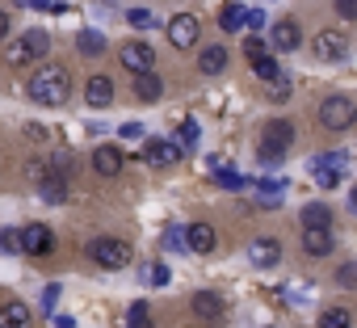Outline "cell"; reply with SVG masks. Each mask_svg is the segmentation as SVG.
<instances>
[{"label": "cell", "instance_id": "f546056e", "mask_svg": "<svg viewBox=\"0 0 357 328\" xmlns=\"http://www.w3.org/2000/svg\"><path fill=\"white\" fill-rule=\"evenodd\" d=\"M257 160H261V169H278V164L286 160V151H282V147H273V143H261Z\"/></svg>", "mask_w": 357, "mask_h": 328}, {"label": "cell", "instance_id": "603a6c76", "mask_svg": "<svg viewBox=\"0 0 357 328\" xmlns=\"http://www.w3.org/2000/svg\"><path fill=\"white\" fill-rule=\"evenodd\" d=\"M244 17H248V9H240V5H223V9H219V26H223L227 34L244 30Z\"/></svg>", "mask_w": 357, "mask_h": 328}, {"label": "cell", "instance_id": "7dc6e473", "mask_svg": "<svg viewBox=\"0 0 357 328\" xmlns=\"http://www.w3.org/2000/svg\"><path fill=\"white\" fill-rule=\"evenodd\" d=\"M26 5H30V9H55L51 0H26Z\"/></svg>", "mask_w": 357, "mask_h": 328}, {"label": "cell", "instance_id": "bcb514c9", "mask_svg": "<svg viewBox=\"0 0 357 328\" xmlns=\"http://www.w3.org/2000/svg\"><path fill=\"white\" fill-rule=\"evenodd\" d=\"M0 38H9V13L0 9Z\"/></svg>", "mask_w": 357, "mask_h": 328}, {"label": "cell", "instance_id": "5bb4252c", "mask_svg": "<svg viewBox=\"0 0 357 328\" xmlns=\"http://www.w3.org/2000/svg\"><path fill=\"white\" fill-rule=\"evenodd\" d=\"M84 101H89L93 110L114 105V80H109V76H93V80H89V89H84Z\"/></svg>", "mask_w": 357, "mask_h": 328}, {"label": "cell", "instance_id": "8fae6325", "mask_svg": "<svg viewBox=\"0 0 357 328\" xmlns=\"http://www.w3.org/2000/svg\"><path fill=\"white\" fill-rule=\"evenodd\" d=\"M93 169H97L101 177H118V173H122V151H118L114 143H101V147L93 151Z\"/></svg>", "mask_w": 357, "mask_h": 328}, {"label": "cell", "instance_id": "52a82bcc", "mask_svg": "<svg viewBox=\"0 0 357 328\" xmlns=\"http://www.w3.org/2000/svg\"><path fill=\"white\" fill-rule=\"evenodd\" d=\"M248 261H252L257 269H273V265L282 261V244H278L273 236H257V240L248 244Z\"/></svg>", "mask_w": 357, "mask_h": 328}, {"label": "cell", "instance_id": "ab89813d", "mask_svg": "<svg viewBox=\"0 0 357 328\" xmlns=\"http://www.w3.org/2000/svg\"><path fill=\"white\" fill-rule=\"evenodd\" d=\"M130 328H151L147 324V303H135L130 307Z\"/></svg>", "mask_w": 357, "mask_h": 328}, {"label": "cell", "instance_id": "e575fe53", "mask_svg": "<svg viewBox=\"0 0 357 328\" xmlns=\"http://www.w3.org/2000/svg\"><path fill=\"white\" fill-rule=\"evenodd\" d=\"M126 22H130L135 30H151V26H155V17H151L147 9H130V17H126Z\"/></svg>", "mask_w": 357, "mask_h": 328}, {"label": "cell", "instance_id": "ba28073f", "mask_svg": "<svg viewBox=\"0 0 357 328\" xmlns=\"http://www.w3.org/2000/svg\"><path fill=\"white\" fill-rule=\"evenodd\" d=\"M223 299H219V290H198L194 295V315L202 320V324H223Z\"/></svg>", "mask_w": 357, "mask_h": 328}, {"label": "cell", "instance_id": "2e32d148", "mask_svg": "<svg viewBox=\"0 0 357 328\" xmlns=\"http://www.w3.org/2000/svg\"><path fill=\"white\" fill-rule=\"evenodd\" d=\"M261 143H273V147H282V151H286V147L294 143V122H290V118H273V122L265 126Z\"/></svg>", "mask_w": 357, "mask_h": 328}, {"label": "cell", "instance_id": "8d00e7d4", "mask_svg": "<svg viewBox=\"0 0 357 328\" xmlns=\"http://www.w3.org/2000/svg\"><path fill=\"white\" fill-rule=\"evenodd\" d=\"M244 26H248V30H265V26H269V13H265V9H248Z\"/></svg>", "mask_w": 357, "mask_h": 328}, {"label": "cell", "instance_id": "7c38bea8", "mask_svg": "<svg viewBox=\"0 0 357 328\" xmlns=\"http://www.w3.org/2000/svg\"><path fill=\"white\" fill-rule=\"evenodd\" d=\"M332 248H336V240H332L328 228H303V253H311V257H328Z\"/></svg>", "mask_w": 357, "mask_h": 328}, {"label": "cell", "instance_id": "44dd1931", "mask_svg": "<svg viewBox=\"0 0 357 328\" xmlns=\"http://www.w3.org/2000/svg\"><path fill=\"white\" fill-rule=\"evenodd\" d=\"M198 68H202V76H219V72L227 68V51H223V47H206V51L198 55Z\"/></svg>", "mask_w": 357, "mask_h": 328}, {"label": "cell", "instance_id": "83f0119b", "mask_svg": "<svg viewBox=\"0 0 357 328\" xmlns=\"http://www.w3.org/2000/svg\"><path fill=\"white\" fill-rule=\"evenodd\" d=\"M0 253L22 257V232H13V228H0Z\"/></svg>", "mask_w": 357, "mask_h": 328}, {"label": "cell", "instance_id": "60d3db41", "mask_svg": "<svg viewBox=\"0 0 357 328\" xmlns=\"http://www.w3.org/2000/svg\"><path fill=\"white\" fill-rule=\"evenodd\" d=\"M59 290H63L59 282H51V286L43 290V307H47V311H55V303H59Z\"/></svg>", "mask_w": 357, "mask_h": 328}, {"label": "cell", "instance_id": "7402d4cb", "mask_svg": "<svg viewBox=\"0 0 357 328\" xmlns=\"http://www.w3.org/2000/svg\"><path fill=\"white\" fill-rule=\"evenodd\" d=\"M303 228H332V211L324 202H307L303 207Z\"/></svg>", "mask_w": 357, "mask_h": 328}, {"label": "cell", "instance_id": "484cf974", "mask_svg": "<svg viewBox=\"0 0 357 328\" xmlns=\"http://www.w3.org/2000/svg\"><path fill=\"white\" fill-rule=\"evenodd\" d=\"M26 47H30L34 59H43V55L51 51V34H47V30H30V34H26Z\"/></svg>", "mask_w": 357, "mask_h": 328}, {"label": "cell", "instance_id": "74e56055", "mask_svg": "<svg viewBox=\"0 0 357 328\" xmlns=\"http://www.w3.org/2000/svg\"><path fill=\"white\" fill-rule=\"evenodd\" d=\"M290 93H294L290 76H278V80H273V101H290Z\"/></svg>", "mask_w": 357, "mask_h": 328}, {"label": "cell", "instance_id": "8992f818", "mask_svg": "<svg viewBox=\"0 0 357 328\" xmlns=\"http://www.w3.org/2000/svg\"><path fill=\"white\" fill-rule=\"evenodd\" d=\"M118 59H122V68H126L130 76H143V72H151V68H155V51H151L147 43H126Z\"/></svg>", "mask_w": 357, "mask_h": 328}, {"label": "cell", "instance_id": "5b68a950", "mask_svg": "<svg viewBox=\"0 0 357 328\" xmlns=\"http://www.w3.org/2000/svg\"><path fill=\"white\" fill-rule=\"evenodd\" d=\"M311 51H315V59L332 64V59H344V55H349V38H344L340 30H319V34L311 38Z\"/></svg>", "mask_w": 357, "mask_h": 328}, {"label": "cell", "instance_id": "9a60e30c", "mask_svg": "<svg viewBox=\"0 0 357 328\" xmlns=\"http://www.w3.org/2000/svg\"><path fill=\"white\" fill-rule=\"evenodd\" d=\"M176 156H181L176 139H147L143 143V160L147 164H164V160H176Z\"/></svg>", "mask_w": 357, "mask_h": 328}, {"label": "cell", "instance_id": "cb8c5ba5", "mask_svg": "<svg viewBox=\"0 0 357 328\" xmlns=\"http://www.w3.org/2000/svg\"><path fill=\"white\" fill-rule=\"evenodd\" d=\"M248 64H252V72H257L265 84H273V80L282 76V68H278V59H273L269 51H265V55H257V59H248Z\"/></svg>", "mask_w": 357, "mask_h": 328}, {"label": "cell", "instance_id": "f1b7e54d", "mask_svg": "<svg viewBox=\"0 0 357 328\" xmlns=\"http://www.w3.org/2000/svg\"><path fill=\"white\" fill-rule=\"evenodd\" d=\"M176 147H181V151L198 147V122H181V131H176Z\"/></svg>", "mask_w": 357, "mask_h": 328}, {"label": "cell", "instance_id": "4dcf8cb0", "mask_svg": "<svg viewBox=\"0 0 357 328\" xmlns=\"http://www.w3.org/2000/svg\"><path fill=\"white\" fill-rule=\"evenodd\" d=\"M340 181V169H328V164H315V186L319 190H336Z\"/></svg>", "mask_w": 357, "mask_h": 328}, {"label": "cell", "instance_id": "7bdbcfd3", "mask_svg": "<svg viewBox=\"0 0 357 328\" xmlns=\"http://www.w3.org/2000/svg\"><path fill=\"white\" fill-rule=\"evenodd\" d=\"M118 135H122V139H143V122H122Z\"/></svg>", "mask_w": 357, "mask_h": 328}, {"label": "cell", "instance_id": "ee69618b", "mask_svg": "<svg viewBox=\"0 0 357 328\" xmlns=\"http://www.w3.org/2000/svg\"><path fill=\"white\" fill-rule=\"evenodd\" d=\"M244 55H248V59L265 55V43H261V38H248V43H244Z\"/></svg>", "mask_w": 357, "mask_h": 328}, {"label": "cell", "instance_id": "f35d334b", "mask_svg": "<svg viewBox=\"0 0 357 328\" xmlns=\"http://www.w3.org/2000/svg\"><path fill=\"white\" fill-rule=\"evenodd\" d=\"M336 17L340 22H357V0H336Z\"/></svg>", "mask_w": 357, "mask_h": 328}, {"label": "cell", "instance_id": "e0dca14e", "mask_svg": "<svg viewBox=\"0 0 357 328\" xmlns=\"http://www.w3.org/2000/svg\"><path fill=\"white\" fill-rule=\"evenodd\" d=\"M0 328H30V307L22 299H9L0 307Z\"/></svg>", "mask_w": 357, "mask_h": 328}, {"label": "cell", "instance_id": "7a4b0ae2", "mask_svg": "<svg viewBox=\"0 0 357 328\" xmlns=\"http://www.w3.org/2000/svg\"><path fill=\"white\" fill-rule=\"evenodd\" d=\"M89 257H93L101 269H126V265L135 261V248H130L126 240L101 236V240H93V244H89Z\"/></svg>", "mask_w": 357, "mask_h": 328}, {"label": "cell", "instance_id": "b9f144b4", "mask_svg": "<svg viewBox=\"0 0 357 328\" xmlns=\"http://www.w3.org/2000/svg\"><path fill=\"white\" fill-rule=\"evenodd\" d=\"M336 282L340 286H357V265H340L336 269Z\"/></svg>", "mask_w": 357, "mask_h": 328}, {"label": "cell", "instance_id": "f6af8a7d", "mask_svg": "<svg viewBox=\"0 0 357 328\" xmlns=\"http://www.w3.org/2000/svg\"><path fill=\"white\" fill-rule=\"evenodd\" d=\"M55 328H76V320H72L68 311H59V315H55Z\"/></svg>", "mask_w": 357, "mask_h": 328}, {"label": "cell", "instance_id": "9c48e42d", "mask_svg": "<svg viewBox=\"0 0 357 328\" xmlns=\"http://www.w3.org/2000/svg\"><path fill=\"white\" fill-rule=\"evenodd\" d=\"M51 228L47 223H30L26 232H22V253H30V257H43V253H51Z\"/></svg>", "mask_w": 357, "mask_h": 328}, {"label": "cell", "instance_id": "277c9868", "mask_svg": "<svg viewBox=\"0 0 357 328\" xmlns=\"http://www.w3.org/2000/svg\"><path fill=\"white\" fill-rule=\"evenodd\" d=\"M198 17L194 13H176V17H168V43L176 47V51H190L194 43H198Z\"/></svg>", "mask_w": 357, "mask_h": 328}, {"label": "cell", "instance_id": "ac0fdd59", "mask_svg": "<svg viewBox=\"0 0 357 328\" xmlns=\"http://www.w3.org/2000/svg\"><path fill=\"white\" fill-rule=\"evenodd\" d=\"M38 190H43V202H51V207L68 202V177H59V173H47L38 181Z\"/></svg>", "mask_w": 357, "mask_h": 328}, {"label": "cell", "instance_id": "d6a6232c", "mask_svg": "<svg viewBox=\"0 0 357 328\" xmlns=\"http://www.w3.org/2000/svg\"><path fill=\"white\" fill-rule=\"evenodd\" d=\"M215 181H219L223 190H244V186H248V181H244L236 169H219V173H215Z\"/></svg>", "mask_w": 357, "mask_h": 328}, {"label": "cell", "instance_id": "d590c367", "mask_svg": "<svg viewBox=\"0 0 357 328\" xmlns=\"http://www.w3.org/2000/svg\"><path fill=\"white\" fill-rule=\"evenodd\" d=\"M72 164H76V160H72V151H55V164H51V173L68 177V173H72Z\"/></svg>", "mask_w": 357, "mask_h": 328}, {"label": "cell", "instance_id": "836d02e7", "mask_svg": "<svg viewBox=\"0 0 357 328\" xmlns=\"http://www.w3.org/2000/svg\"><path fill=\"white\" fill-rule=\"evenodd\" d=\"M147 282L151 286H168L172 282V269L168 265H147Z\"/></svg>", "mask_w": 357, "mask_h": 328}, {"label": "cell", "instance_id": "6da1fadb", "mask_svg": "<svg viewBox=\"0 0 357 328\" xmlns=\"http://www.w3.org/2000/svg\"><path fill=\"white\" fill-rule=\"evenodd\" d=\"M26 93H30V101H34V105L59 110V105H68V93H72V76H68V68H59V64H43V68L30 76Z\"/></svg>", "mask_w": 357, "mask_h": 328}, {"label": "cell", "instance_id": "d6986e66", "mask_svg": "<svg viewBox=\"0 0 357 328\" xmlns=\"http://www.w3.org/2000/svg\"><path fill=\"white\" fill-rule=\"evenodd\" d=\"M76 51H80L84 59H97V55L105 51V34H101V30H80V34H76Z\"/></svg>", "mask_w": 357, "mask_h": 328}, {"label": "cell", "instance_id": "1f68e13d", "mask_svg": "<svg viewBox=\"0 0 357 328\" xmlns=\"http://www.w3.org/2000/svg\"><path fill=\"white\" fill-rule=\"evenodd\" d=\"M164 248H168V253H181V248H185V228L168 223V232H164Z\"/></svg>", "mask_w": 357, "mask_h": 328}, {"label": "cell", "instance_id": "4fadbf2b", "mask_svg": "<svg viewBox=\"0 0 357 328\" xmlns=\"http://www.w3.org/2000/svg\"><path fill=\"white\" fill-rule=\"evenodd\" d=\"M298 43H303V34H298L294 22H273V30H269V47L273 51H294Z\"/></svg>", "mask_w": 357, "mask_h": 328}, {"label": "cell", "instance_id": "30bf717a", "mask_svg": "<svg viewBox=\"0 0 357 328\" xmlns=\"http://www.w3.org/2000/svg\"><path fill=\"white\" fill-rule=\"evenodd\" d=\"M185 248L198 253V257L215 253V228H211V223H190V228H185Z\"/></svg>", "mask_w": 357, "mask_h": 328}, {"label": "cell", "instance_id": "d4e9b609", "mask_svg": "<svg viewBox=\"0 0 357 328\" xmlns=\"http://www.w3.org/2000/svg\"><path fill=\"white\" fill-rule=\"evenodd\" d=\"M319 328H353V315L344 307H328L319 311Z\"/></svg>", "mask_w": 357, "mask_h": 328}, {"label": "cell", "instance_id": "4316f807", "mask_svg": "<svg viewBox=\"0 0 357 328\" xmlns=\"http://www.w3.org/2000/svg\"><path fill=\"white\" fill-rule=\"evenodd\" d=\"M34 55H30V47H26V38H17V43H9V51H5V64L9 68H22V64H30Z\"/></svg>", "mask_w": 357, "mask_h": 328}, {"label": "cell", "instance_id": "ffe728a7", "mask_svg": "<svg viewBox=\"0 0 357 328\" xmlns=\"http://www.w3.org/2000/svg\"><path fill=\"white\" fill-rule=\"evenodd\" d=\"M135 93H139V101H160V93H164V80L155 76V72H143V76H135Z\"/></svg>", "mask_w": 357, "mask_h": 328}, {"label": "cell", "instance_id": "3957f363", "mask_svg": "<svg viewBox=\"0 0 357 328\" xmlns=\"http://www.w3.org/2000/svg\"><path fill=\"white\" fill-rule=\"evenodd\" d=\"M357 122V105L349 101V97H324V105H319V126H328V131H349Z\"/></svg>", "mask_w": 357, "mask_h": 328}, {"label": "cell", "instance_id": "c3c4849f", "mask_svg": "<svg viewBox=\"0 0 357 328\" xmlns=\"http://www.w3.org/2000/svg\"><path fill=\"white\" fill-rule=\"evenodd\" d=\"M349 207H353V211H357V186H353V190H349Z\"/></svg>", "mask_w": 357, "mask_h": 328}]
</instances>
